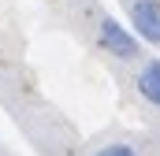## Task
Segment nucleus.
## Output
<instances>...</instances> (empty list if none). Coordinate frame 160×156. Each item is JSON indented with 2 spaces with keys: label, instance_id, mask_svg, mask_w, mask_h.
I'll use <instances>...</instances> for the list:
<instances>
[{
  "label": "nucleus",
  "instance_id": "1",
  "mask_svg": "<svg viewBox=\"0 0 160 156\" xmlns=\"http://www.w3.org/2000/svg\"><path fill=\"white\" fill-rule=\"evenodd\" d=\"M97 45L116 60H138V52H142V41L134 37V30H127L116 19H101L97 22Z\"/></svg>",
  "mask_w": 160,
  "mask_h": 156
},
{
  "label": "nucleus",
  "instance_id": "2",
  "mask_svg": "<svg viewBox=\"0 0 160 156\" xmlns=\"http://www.w3.org/2000/svg\"><path fill=\"white\" fill-rule=\"evenodd\" d=\"M130 30L138 41L160 45V0H134L130 4Z\"/></svg>",
  "mask_w": 160,
  "mask_h": 156
},
{
  "label": "nucleus",
  "instance_id": "3",
  "mask_svg": "<svg viewBox=\"0 0 160 156\" xmlns=\"http://www.w3.org/2000/svg\"><path fill=\"white\" fill-rule=\"evenodd\" d=\"M134 85H138V93H142V100H145V104L160 108V60H149V63L138 71Z\"/></svg>",
  "mask_w": 160,
  "mask_h": 156
},
{
  "label": "nucleus",
  "instance_id": "4",
  "mask_svg": "<svg viewBox=\"0 0 160 156\" xmlns=\"http://www.w3.org/2000/svg\"><path fill=\"white\" fill-rule=\"evenodd\" d=\"M93 156H138V149H134V145H127V141H112V145L97 149Z\"/></svg>",
  "mask_w": 160,
  "mask_h": 156
}]
</instances>
